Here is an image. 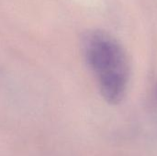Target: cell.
Returning a JSON list of instances; mask_svg holds the SVG:
<instances>
[{
	"instance_id": "1",
	"label": "cell",
	"mask_w": 157,
	"mask_h": 156,
	"mask_svg": "<svg viewBox=\"0 0 157 156\" xmlns=\"http://www.w3.org/2000/svg\"><path fill=\"white\" fill-rule=\"evenodd\" d=\"M82 48L102 97L110 104L120 103L130 76L129 61L121 45L108 33L93 30L84 36Z\"/></svg>"
}]
</instances>
